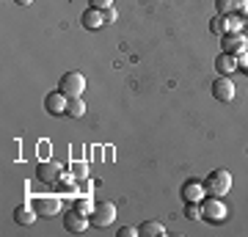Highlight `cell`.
Segmentation results:
<instances>
[{
    "mask_svg": "<svg viewBox=\"0 0 248 237\" xmlns=\"http://www.w3.org/2000/svg\"><path fill=\"white\" fill-rule=\"evenodd\" d=\"M72 171H75V174H78L80 179L86 176V166H83V163H75V166H72Z\"/></svg>",
    "mask_w": 248,
    "mask_h": 237,
    "instance_id": "obj_27",
    "label": "cell"
},
{
    "mask_svg": "<svg viewBox=\"0 0 248 237\" xmlns=\"http://www.w3.org/2000/svg\"><path fill=\"white\" fill-rule=\"evenodd\" d=\"M243 72H246V75H248V66H246V69H243Z\"/></svg>",
    "mask_w": 248,
    "mask_h": 237,
    "instance_id": "obj_29",
    "label": "cell"
},
{
    "mask_svg": "<svg viewBox=\"0 0 248 237\" xmlns=\"http://www.w3.org/2000/svg\"><path fill=\"white\" fill-rule=\"evenodd\" d=\"M102 14H105V25H110V22H116V17H119V14H116V9H113V6H110V9H105V11H102Z\"/></svg>",
    "mask_w": 248,
    "mask_h": 237,
    "instance_id": "obj_24",
    "label": "cell"
},
{
    "mask_svg": "<svg viewBox=\"0 0 248 237\" xmlns=\"http://www.w3.org/2000/svg\"><path fill=\"white\" fill-rule=\"evenodd\" d=\"M91 223H94V226H110V223H113L116 221V204H110V202H105V199H102V202H94V210H91Z\"/></svg>",
    "mask_w": 248,
    "mask_h": 237,
    "instance_id": "obj_3",
    "label": "cell"
},
{
    "mask_svg": "<svg viewBox=\"0 0 248 237\" xmlns=\"http://www.w3.org/2000/svg\"><path fill=\"white\" fill-rule=\"evenodd\" d=\"M221 47H223V53L240 55L243 50H248V42H246L243 33H223L221 36Z\"/></svg>",
    "mask_w": 248,
    "mask_h": 237,
    "instance_id": "obj_10",
    "label": "cell"
},
{
    "mask_svg": "<svg viewBox=\"0 0 248 237\" xmlns=\"http://www.w3.org/2000/svg\"><path fill=\"white\" fill-rule=\"evenodd\" d=\"M31 204H33V210L39 212L42 218L58 215V210H61V199H58V196H33Z\"/></svg>",
    "mask_w": 248,
    "mask_h": 237,
    "instance_id": "obj_6",
    "label": "cell"
},
{
    "mask_svg": "<svg viewBox=\"0 0 248 237\" xmlns=\"http://www.w3.org/2000/svg\"><path fill=\"white\" fill-rule=\"evenodd\" d=\"M237 14L240 17H248V0H237Z\"/></svg>",
    "mask_w": 248,
    "mask_h": 237,
    "instance_id": "obj_26",
    "label": "cell"
},
{
    "mask_svg": "<svg viewBox=\"0 0 248 237\" xmlns=\"http://www.w3.org/2000/svg\"><path fill=\"white\" fill-rule=\"evenodd\" d=\"M58 91H63L66 97H80L86 91V78L80 72H66L61 80H58Z\"/></svg>",
    "mask_w": 248,
    "mask_h": 237,
    "instance_id": "obj_4",
    "label": "cell"
},
{
    "mask_svg": "<svg viewBox=\"0 0 248 237\" xmlns=\"http://www.w3.org/2000/svg\"><path fill=\"white\" fill-rule=\"evenodd\" d=\"M89 6H94V9H110V6H113V0H89Z\"/></svg>",
    "mask_w": 248,
    "mask_h": 237,
    "instance_id": "obj_23",
    "label": "cell"
},
{
    "mask_svg": "<svg viewBox=\"0 0 248 237\" xmlns=\"http://www.w3.org/2000/svg\"><path fill=\"white\" fill-rule=\"evenodd\" d=\"M138 235L141 237H163L166 235V226L160 221H143L141 226H138Z\"/></svg>",
    "mask_w": 248,
    "mask_h": 237,
    "instance_id": "obj_15",
    "label": "cell"
},
{
    "mask_svg": "<svg viewBox=\"0 0 248 237\" xmlns=\"http://www.w3.org/2000/svg\"><path fill=\"white\" fill-rule=\"evenodd\" d=\"M83 113H86L83 97H69V102H66V116H69V119H80Z\"/></svg>",
    "mask_w": 248,
    "mask_h": 237,
    "instance_id": "obj_16",
    "label": "cell"
},
{
    "mask_svg": "<svg viewBox=\"0 0 248 237\" xmlns=\"http://www.w3.org/2000/svg\"><path fill=\"white\" fill-rule=\"evenodd\" d=\"M179 193H182V199H185V202H202L204 196H207V188H204V182H199V179H187L185 185H182V190H179Z\"/></svg>",
    "mask_w": 248,
    "mask_h": 237,
    "instance_id": "obj_11",
    "label": "cell"
},
{
    "mask_svg": "<svg viewBox=\"0 0 248 237\" xmlns=\"http://www.w3.org/2000/svg\"><path fill=\"white\" fill-rule=\"evenodd\" d=\"M199 207H202V221H207V223H223L226 221V204L218 196H210V199L204 196Z\"/></svg>",
    "mask_w": 248,
    "mask_h": 237,
    "instance_id": "obj_2",
    "label": "cell"
},
{
    "mask_svg": "<svg viewBox=\"0 0 248 237\" xmlns=\"http://www.w3.org/2000/svg\"><path fill=\"white\" fill-rule=\"evenodd\" d=\"M210 31H213L215 36H223V33H226V17H221V14L213 17V19H210Z\"/></svg>",
    "mask_w": 248,
    "mask_h": 237,
    "instance_id": "obj_19",
    "label": "cell"
},
{
    "mask_svg": "<svg viewBox=\"0 0 248 237\" xmlns=\"http://www.w3.org/2000/svg\"><path fill=\"white\" fill-rule=\"evenodd\" d=\"M215 69H218V75H226L229 78L232 72H237V55H232V53H223L215 58Z\"/></svg>",
    "mask_w": 248,
    "mask_h": 237,
    "instance_id": "obj_13",
    "label": "cell"
},
{
    "mask_svg": "<svg viewBox=\"0 0 248 237\" xmlns=\"http://www.w3.org/2000/svg\"><path fill=\"white\" fill-rule=\"evenodd\" d=\"M135 235H138V229L135 226H122L119 229V237H135Z\"/></svg>",
    "mask_w": 248,
    "mask_h": 237,
    "instance_id": "obj_25",
    "label": "cell"
},
{
    "mask_svg": "<svg viewBox=\"0 0 248 237\" xmlns=\"http://www.w3.org/2000/svg\"><path fill=\"white\" fill-rule=\"evenodd\" d=\"M14 3H17V6H31L33 0H14Z\"/></svg>",
    "mask_w": 248,
    "mask_h": 237,
    "instance_id": "obj_28",
    "label": "cell"
},
{
    "mask_svg": "<svg viewBox=\"0 0 248 237\" xmlns=\"http://www.w3.org/2000/svg\"><path fill=\"white\" fill-rule=\"evenodd\" d=\"M66 102H69V97L63 91H50L45 97V111L53 116H66Z\"/></svg>",
    "mask_w": 248,
    "mask_h": 237,
    "instance_id": "obj_8",
    "label": "cell"
},
{
    "mask_svg": "<svg viewBox=\"0 0 248 237\" xmlns=\"http://www.w3.org/2000/svg\"><path fill=\"white\" fill-rule=\"evenodd\" d=\"M243 28H246V17H240L237 11L226 14V33H243Z\"/></svg>",
    "mask_w": 248,
    "mask_h": 237,
    "instance_id": "obj_17",
    "label": "cell"
},
{
    "mask_svg": "<svg viewBox=\"0 0 248 237\" xmlns=\"http://www.w3.org/2000/svg\"><path fill=\"white\" fill-rule=\"evenodd\" d=\"M213 97L218 102H232L234 99V83L226 75H218V80L213 83Z\"/></svg>",
    "mask_w": 248,
    "mask_h": 237,
    "instance_id": "obj_9",
    "label": "cell"
},
{
    "mask_svg": "<svg viewBox=\"0 0 248 237\" xmlns=\"http://www.w3.org/2000/svg\"><path fill=\"white\" fill-rule=\"evenodd\" d=\"M36 218H39V212L33 210V204H19L17 210H14V221H17L19 226H31Z\"/></svg>",
    "mask_w": 248,
    "mask_h": 237,
    "instance_id": "obj_14",
    "label": "cell"
},
{
    "mask_svg": "<svg viewBox=\"0 0 248 237\" xmlns=\"http://www.w3.org/2000/svg\"><path fill=\"white\" fill-rule=\"evenodd\" d=\"M80 22H83V28H86V31H99V28H105V14H102V9L89 6V9L83 11Z\"/></svg>",
    "mask_w": 248,
    "mask_h": 237,
    "instance_id": "obj_12",
    "label": "cell"
},
{
    "mask_svg": "<svg viewBox=\"0 0 248 237\" xmlns=\"http://www.w3.org/2000/svg\"><path fill=\"white\" fill-rule=\"evenodd\" d=\"M246 28H248V17H246Z\"/></svg>",
    "mask_w": 248,
    "mask_h": 237,
    "instance_id": "obj_30",
    "label": "cell"
},
{
    "mask_svg": "<svg viewBox=\"0 0 248 237\" xmlns=\"http://www.w3.org/2000/svg\"><path fill=\"white\" fill-rule=\"evenodd\" d=\"M61 174H63V168H61L58 160H42V163L36 166V179L45 182V185H55L61 179Z\"/></svg>",
    "mask_w": 248,
    "mask_h": 237,
    "instance_id": "obj_5",
    "label": "cell"
},
{
    "mask_svg": "<svg viewBox=\"0 0 248 237\" xmlns=\"http://www.w3.org/2000/svg\"><path fill=\"white\" fill-rule=\"evenodd\" d=\"M55 188H58V190H61V193H63V190H75V182H72L69 176H63V174H61V179H58V182H55Z\"/></svg>",
    "mask_w": 248,
    "mask_h": 237,
    "instance_id": "obj_22",
    "label": "cell"
},
{
    "mask_svg": "<svg viewBox=\"0 0 248 237\" xmlns=\"http://www.w3.org/2000/svg\"><path fill=\"white\" fill-rule=\"evenodd\" d=\"M75 210L91 215V210H94V202H91V199H78V202H75Z\"/></svg>",
    "mask_w": 248,
    "mask_h": 237,
    "instance_id": "obj_21",
    "label": "cell"
},
{
    "mask_svg": "<svg viewBox=\"0 0 248 237\" xmlns=\"http://www.w3.org/2000/svg\"><path fill=\"white\" fill-rule=\"evenodd\" d=\"M204 188H207V196H226L232 188V174L226 171V168H215V171H210V174L204 176Z\"/></svg>",
    "mask_w": 248,
    "mask_h": 237,
    "instance_id": "obj_1",
    "label": "cell"
},
{
    "mask_svg": "<svg viewBox=\"0 0 248 237\" xmlns=\"http://www.w3.org/2000/svg\"><path fill=\"white\" fill-rule=\"evenodd\" d=\"M89 223H91L89 215H86V212H80V210H75V207L63 215V229H66V232H72V235L86 232V229H89Z\"/></svg>",
    "mask_w": 248,
    "mask_h": 237,
    "instance_id": "obj_7",
    "label": "cell"
},
{
    "mask_svg": "<svg viewBox=\"0 0 248 237\" xmlns=\"http://www.w3.org/2000/svg\"><path fill=\"white\" fill-rule=\"evenodd\" d=\"M215 9H218V14H221V17L234 14V11H237V0H215Z\"/></svg>",
    "mask_w": 248,
    "mask_h": 237,
    "instance_id": "obj_18",
    "label": "cell"
},
{
    "mask_svg": "<svg viewBox=\"0 0 248 237\" xmlns=\"http://www.w3.org/2000/svg\"><path fill=\"white\" fill-rule=\"evenodd\" d=\"M185 218L187 221H202V207L196 202H185Z\"/></svg>",
    "mask_w": 248,
    "mask_h": 237,
    "instance_id": "obj_20",
    "label": "cell"
}]
</instances>
